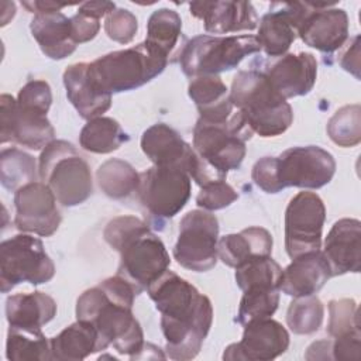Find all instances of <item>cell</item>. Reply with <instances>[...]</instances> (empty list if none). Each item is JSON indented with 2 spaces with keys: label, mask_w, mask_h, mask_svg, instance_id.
<instances>
[{
  "label": "cell",
  "mask_w": 361,
  "mask_h": 361,
  "mask_svg": "<svg viewBox=\"0 0 361 361\" xmlns=\"http://www.w3.org/2000/svg\"><path fill=\"white\" fill-rule=\"evenodd\" d=\"M333 360H354L361 357V333H353L341 337H336L331 341Z\"/></svg>",
  "instance_id": "cell-44"
},
{
  "label": "cell",
  "mask_w": 361,
  "mask_h": 361,
  "mask_svg": "<svg viewBox=\"0 0 361 361\" xmlns=\"http://www.w3.org/2000/svg\"><path fill=\"white\" fill-rule=\"evenodd\" d=\"M326 220V207L319 195L299 192L285 212V248L293 259L310 251H319Z\"/></svg>",
  "instance_id": "cell-13"
},
{
  "label": "cell",
  "mask_w": 361,
  "mask_h": 361,
  "mask_svg": "<svg viewBox=\"0 0 361 361\" xmlns=\"http://www.w3.org/2000/svg\"><path fill=\"white\" fill-rule=\"evenodd\" d=\"M128 134L111 117H96L89 120L79 134V144L85 151L94 154H110L128 141Z\"/></svg>",
  "instance_id": "cell-30"
},
{
  "label": "cell",
  "mask_w": 361,
  "mask_h": 361,
  "mask_svg": "<svg viewBox=\"0 0 361 361\" xmlns=\"http://www.w3.org/2000/svg\"><path fill=\"white\" fill-rule=\"evenodd\" d=\"M331 276L323 252L310 251L292 259L282 271L279 290L288 296L299 298L319 292Z\"/></svg>",
  "instance_id": "cell-22"
},
{
  "label": "cell",
  "mask_w": 361,
  "mask_h": 361,
  "mask_svg": "<svg viewBox=\"0 0 361 361\" xmlns=\"http://www.w3.org/2000/svg\"><path fill=\"white\" fill-rule=\"evenodd\" d=\"M282 268L269 257L254 258L235 268V282L241 290L250 286L278 288Z\"/></svg>",
  "instance_id": "cell-38"
},
{
  "label": "cell",
  "mask_w": 361,
  "mask_h": 361,
  "mask_svg": "<svg viewBox=\"0 0 361 361\" xmlns=\"http://www.w3.org/2000/svg\"><path fill=\"white\" fill-rule=\"evenodd\" d=\"M1 144L14 142L30 149H44L54 141L55 130L47 114L23 107L10 94L0 97Z\"/></svg>",
  "instance_id": "cell-15"
},
{
  "label": "cell",
  "mask_w": 361,
  "mask_h": 361,
  "mask_svg": "<svg viewBox=\"0 0 361 361\" xmlns=\"http://www.w3.org/2000/svg\"><path fill=\"white\" fill-rule=\"evenodd\" d=\"M254 183L267 193H278L282 190L276 173V157H262L251 171Z\"/></svg>",
  "instance_id": "cell-43"
},
{
  "label": "cell",
  "mask_w": 361,
  "mask_h": 361,
  "mask_svg": "<svg viewBox=\"0 0 361 361\" xmlns=\"http://www.w3.org/2000/svg\"><path fill=\"white\" fill-rule=\"evenodd\" d=\"M334 172L333 155L317 145L293 147L276 157L278 182L282 189H319L333 179Z\"/></svg>",
  "instance_id": "cell-14"
},
{
  "label": "cell",
  "mask_w": 361,
  "mask_h": 361,
  "mask_svg": "<svg viewBox=\"0 0 361 361\" xmlns=\"http://www.w3.org/2000/svg\"><path fill=\"white\" fill-rule=\"evenodd\" d=\"M190 14L203 20L204 30L212 34L251 31L257 28L258 17L250 1H193Z\"/></svg>",
  "instance_id": "cell-21"
},
{
  "label": "cell",
  "mask_w": 361,
  "mask_h": 361,
  "mask_svg": "<svg viewBox=\"0 0 361 361\" xmlns=\"http://www.w3.org/2000/svg\"><path fill=\"white\" fill-rule=\"evenodd\" d=\"M323 255L331 276L361 269V223L357 219H340L330 228Z\"/></svg>",
  "instance_id": "cell-20"
},
{
  "label": "cell",
  "mask_w": 361,
  "mask_h": 361,
  "mask_svg": "<svg viewBox=\"0 0 361 361\" xmlns=\"http://www.w3.org/2000/svg\"><path fill=\"white\" fill-rule=\"evenodd\" d=\"M327 333L334 338L360 333L358 306L354 299L344 298L329 302Z\"/></svg>",
  "instance_id": "cell-39"
},
{
  "label": "cell",
  "mask_w": 361,
  "mask_h": 361,
  "mask_svg": "<svg viewBox=\"0 0 361 361\" xmlns=\"http://www.w3.org/2000/svg\"><path fill=\"white\" fill-rule=\"evenodd\" d=\"M147 292L161 313L166 355L176 361L195 358L212 327L210 299L172 271H165Z\"/></svg>",
  "instance_id": "cell-1"
},
{
  "label": "cell",
  "mask_w": 361,
  "mask_h": 361,
  "mask_svg": "<svg viewBox=\"0 0 361 361\" xmlns=\"http://www.w3.org/2000/svg\"><path fill=\"white\" fill-rule=\"evenodd\" d=\"M71 21H72V37L76 44H83L93 39L100 30L99 18L90 17L79 11L78 14L71 17Z\"/></svg>",
  "instance_id": "cell-45"
},
{
  "label": "cell",
  "mask_w": 361,
  "mask_h": 361,
  "mask_svg": "<svg viewBox=\"0 0 361 361\" xmlns=\"http://www.w3.org/2000/svg\"><path fill=\"white\" fill-rule=\"evenodd\" d=\"M6 357L10 361H49L51 344L39 330L8 326Z\"/></svg>",
  "instance_id": "cell-33"
},
{
  "label": "cell",
  "mask_w": 361,
  "mask_h": 361,
  "mask_svg": "<svg viewBox=\"0 0 361 361\" xmlns=\"http://www.w3.org/2000/svg\"><path fill=\"white\" fill-rule=\"evenodd\" d=\"M54 275L55 265L39 238L17 234L0 244V285L3 293L23 282L45 283Z\"/></svg>",
  "instance_id": "cell-11"
},
{
  "label": "cell",
  "mask_w": 361,
  "mask_h": 361,
  "mask_svg": "<svg viewBox=\"0 0 361 361\" xmlns=\"http://www.w3.org/2000/svg\"><path fill=\"white\" fill-rule=\"evenodd\" d=\"M272 235L262 227H248L235 234H227L217 243L219 258L231 268H237L254 258L269 257Z\"/></svg>",
  "instance_id": "cell-25"
},
{
  "label": "cell",
  "mask_w": 361,
  "mask_h": 361,
  "mask_svg": "<svg viewBox=\"0 0 361 361\" xmlns=\"http://www.w3.org/2000/svg\"><path fill=\"white\" fill-rule=\"evenodd\" d=\"M135 289L117 274L85 290L76 302V317L92 323L106 347L131 360L144 347V333L131 309Z\"/></svg>",
  "instance_id": "cell-2"
},
{
  "label": "cell",
  "mask_w": 361,
  "mask_h": 361,
  "mask_svg": "<svg viewBox=\"0 0 361 361\" xmlns=\"http://www.w3.org/2000/svg\"><path fill=\"white\" fill-rule=\"evenodd\" d=\"M56 314V302L47 293H16L6 300V319L8 326L39 330Z\"/></svg>",
  "instance_id": "cell-28"
},
{
  "label": "cell",
  "mask_w": 361,
  "mask_h": 361,
  "mask_svg": "<svg viewBox=\"0 0 361 361\" xmlns=\"http://www.w3.org/2000/svg\"><path fill=\"white\" fill-rule=\"evenodd\" d=\"M274 89L285 99L307 94L317 76V61L310 52L285 54L262 71Z\"/></svg>",
  "instance_id": "cell-19"
},
{
  "label": "cell",
  "mask_w": 361,
  "mask_h": 361,
  "mask_svg": "<svg viewBox=\"0 0 361 361\" xmlns=\"http://www.w3.org/2000/svg\"><path fill=\"white\" fill-rule=\"evenodd\" d=\"M288 347L289 333L279 322L268 317L245 324L243 338L224 350L223 360L271 361L282 355Z\"/></svg>",
  "instance_id": "cell-17"
},
{
  "label": "cell",
  "mask_w": 361,
  "mask_h": 361,
  "mask_svg": "<svg viewBox=\"0 0 361 361\" xmlns=\"http://www.w3.org/2000/svg\"><path fill=\"white\" fill-rule=\"evenodd\" d=\"M28 11L39 14V13H54L59 11L61 8L71 6V4H62V3H55V1H41V0H34V1H23L21 3Z\"/></svg>",
  "instance_id": "cell-49"
},
{
  "label": "cell",
  "mask_w": 361,
  "mask_h": 361,
  "mask_svg": "<svg viewBox=\"0 0 361 361\" xmlns=\"http://www.w3.org/2000/svg\"><path fill=\"white\" fill-rule=\"evenodd\" d=\"M66 96L79 116L85 120L100 117L111 106V94L99 89L89 75V63L69 65L63 72Z\"/></svg>",
  "instance_id": "cell-23"
},
{
  "label": "cell",
  "mask_w": 361,
  "mask_h": 361,
  "mask_svg": "<svg viewBox=\"0 0 361 361\" xmlns=\"http://www.w3.org/2000/svg\"><path fill=\"white\" fill-rule=\"evenodd\" d=\"M38 176L66 207L83 203L93 192L89 164L65 140H54L41 151Z\"/></svg>",
  "instance_id": "cell-7"
},
{
  "label": "cell",
  "mask_w": 361,
  "mask_h": 361,
  "mask_svg": "<svg viewBox=\"0 0 361 361\" xmlns=\"http://www.w3.org/2000/svg\"><path fill=\"white\" fill-rule=\"evenodd\" d=\"M252 134L243 113L237 109L223 123L199 118L193 128L192 148L197 155V165L192 179L200 188L226 180L228 171L241 166L247 152L245 142L251 140Z\"/></svg>",
  "instance_id": "cell-4"
},
{
  "label": "cell",
  "mask_w": 361,
  "mask_h": 361,
  "mask_svg": "<svg viewBox=\"0 0 361 361\" xmlns=\"http://www.w3.org/2000/svg\"><path fill=\"white\" fill-rule=\"evenodd\" d=\"M230 100L243 113L252 133L261 137L281 135L293 121L290 104L262 71H238L231 82Z\"/></svg>",
  "instance_id": "cell-5"
},
{
  "label": "cell",
  "mask_w": 361,
  "mask_h": 361,
  "mask_svg": "<svg viewBox=\"0 0 361 361\" xmlns=\"http://www.w3.org/2000/svg\"><path fill=\"white\" fill-rule=\"evenodd\" d=\"M182 38V20L175 10L159 8L154 11L147 24V38L145 42L154 49L169 56L179 47Z\"/></svg>",
  "instance_id": "cell-31"
},
{
  "label": "cell",
  "mask_w": 361,
  "mask_h": 361,
  "mask_svg": "<svg viewBox=\"0 0 361 361\" xmlns=\"http://www.w3.org/2000/svg\"><path fill=\"white\" fill-rule=\"evenodd\" d=\"M14 224L20 231L49 237L61 224L56 197L42 182H31L14 192Z\"/></svg>",
  "instance_id": "cell-16"
},
{
  "label": "cell",
  "mask_w": 361,
  "mask_h": 361,
  "mask_svg": "<svg viewBox=\"0 0 361 361\" xmlns=\"http://www.w3.org/2000/svg\"><path fill=\"white\" fill-rule=\"evenodd\" d=\"M51 360L80 361L93 353L106 350L96 327L85 320H78L49 340Z\"/></svg>",
  "instance_id": "cell-27"
},
{
  "label": "cell",
  "mask_w": 361,
  "mask_h": 361,
  "mask_svg": "<svg viewBox=\"0 0 361 361\" xmlns=\"http://www.w3.org/2000/svg\"><path fill=\"white\" fill-rule=\"evenodd\" d=\"M235 322L245 326L255 320L271 317L279 305V289L268 286H250L243 290Z\"/></svg>",
  "instance_id": "cell-35"
},
{
  "label": "cell",
  "mask_w": 361,
  "mask_h": 361,
  "mask_svg": "<svg viewBox=\"0 0 361 361\" xmlns=\"http://www.w3.org/2000/svg\"><path fill=\"white\" fill-rule=\"evenodd\" d=\"M261 47L254 35H196L186 41L179 54L182 72L189 78L219 75L231 71Z\"/></svg>",
  "instance_id": "cell-8"
},
{
  "label": "cell",
  "mask_w": 361,
  "mask_h": 361,
  "mask_svg": "<svg viewBox=\"0 0 361 361\" xmlns=\"http://www.w3.org/2000/svg\"><path fill=\"white\" fill-rule=\"evenodd\" d=\"M104 241L120 254L117 275L140 295L157 281L171 264L162 240L135 216H118L107 223Z\"/></svg>",
  "instance_id": "cell-3"
},
{
  "label": "cell",
  "mask_w": 361,
  "mask_h": 361,
  "mask_svg": "<svg viewBox=\"0 0 361 361\" xmlns=\"http://www.w3.org/2000/svg\"><path fill=\"white\" fill-rule=\"evenodd\" d=\"M360 37H354L351 45L343 52L340 65L344 71L353 73L357 79L360 78Z\"/></svg>",
  "instance_id": "cell-46"
},
{
  "label": "cell",
  "mask_w": 361,
  "mask_h": 361,
  "mask_svg": "<svg viewBox=\"0 0 361 361\" xmlns=\"http://www.w3.org/2000/svg\"><path fill=\"white\" fill-rule=\"evenodd\" d=\"M324 306L314 295L295 298L286 312L288 327L295 334H312L323 323Z\"/></svg>",
  "instance_id": "cell-36"
},
{
  "label": "cell",
  "mask_w": 361,
  "mask_h": 361,
  "mask_svg": "<svg viewBox=\"0 0 361 361\" xmlns=\"http://www.w3.org/2000/svg\"><path fill=\"white\" fill-rule=\"evenodd\" d=\"M330 140L344 148L355 147L361 141V107L347 104L338 109L327 123Z\"/></svg>",
  "instance_id": "cell-37"
},
{
  "label": "cell",
  "mask_w": 361,
  "mask_h": 361,
  "mask_svg": "<svg viewBox=\"0 0 361 361\" xmlns=\"http://www.w3.org/2000/svg\"><path fill=\"white\" fill-rule=\"evenodd\" d=\"M168 58L145 41L106 54L89 63V75L103 92L113 94L148 83L168 65Z\"/></svg>",
  "instance_id": "cell-6"
},
{
  "label": "cell",
  "mask_w": 361,
  "mask_h": 361,
  "mask_svg": "<svg viewBox=\"0 0 361 361\" xmlns=\"http://www.w3.org/2000/svg\"><path fill=\"white\" fill-rule=\"evenodd\" d=\"M306 360H333L331 357V340H319L309 345Z\"/></svg>",
  "instance_id": "cell-48"
},
{
  "label": "cell",
  "mask_w": 361,
  "mask_h": 361,
  "mask_svg": "<svg viewBox=\"0 0 361 361\" xmlns=\"http://www.w3.org/2000/svg\"><path fill=\"white\" fill-rule=\"evenodd\" d=\"M35 159L30 154L18 148H4L0 155L1 185L10 190L17 192L20 188L37 182Z\"/></svg>",
  "instance_id": "cell-34"
},
{
  "label": "cell",
  "mask_w": 361,
  "mask_h": 361,
  "mask_svg": "<svg viewBox=\"0 0 361 361\" xmlns=\"http://www.w3.org/2000/svg\"><path fill=\"white\" fill-rule=\"evenodd\" d=\"M219 221L207 210H190L179 223V235L173 247L176 262L195 272L210 271L217 262Z\"/></svg>",
  "instance_id": "cell-12"
},
{
  "label": "cell",
  "mask_w": 361,
  "mask_h": 361,
  "mask_svg": "<svg viewBox=\"0 0 361 361\" xmlns=\"http://www.w3.org/2000/svg\"><path fill=\"white\" fill-rule=\"evenodd\" d=\"M30 30L41 51L51 59H63L76 49L72 21L61 11L34 14Z\"/></svg>",
  "instance_id": "cell-24"
},
{
  "label": "cell",
  "mask_w": 361,
  "mask_h": 361,
  "mask_svg": "<svg viewBox=\"0 0 361 361\" xmlns=\"http://www.w3.org/2000/svg\"><path fill=\"white\" fill-rule=\"evenodd\" d=\"M17 103L23 107L47 114L52 103V93L49 85L45 80L27 82L18 92Z\"/></svg>",
  "instance_id": "cell-42"
},
{
  "label": "cell",
  "mask_w": 361,
  "mask_h": 361,
  "mask_svg": "<svg viewBox=\"0 0 361 361\" xmlns=\"http://www.w3.org/2000/svg\"><path fill=\"white\" fill-rule=\"evenodd\" d=\"M276 10L267 13L259 23L258 35L255 37L261 49L271 58H279L286 54L296 38V32L282 8L281 3H272Z\"/></svg>",
  "instance_id": "cell-29"
},
{
  "label": "cell",
  "mask_w": 361,
  "mask_h": 361,
  "mask_svg": "<svg viewBox=\"0 0 361 361\" xmlns=\"http://www.w3.org/2000/svg\"><path fill=\"white\" fill-rule=\"evenodd\" d=\"M237 199V192L226 180H219L202 186L196 196V204L203 210L213 212L230 206Z\"/></svg>",
  "instance_id": "cell-41"
},
{
  "label": "cell",
  "mask_w": 361,
  "mask_h": 361,
  "mask_svg": "<svg viewBox=\"0 0 361 361\" xmlns=\"http://www.w3.org/2000/svg\"><path fill=\"white\" fill-rule=\"evenodd\" d=\"M113 10H116V4L111 1H86L80 4L78 11L100 20L103 16L110 14Z\"/></svg>",
  "instance_id": "cell-47"
},
{
  "label": "cell",
  "mask_w": 361,
  "mask_h": 361,
  "mask_svg": "<svg viewBox=\"0 0 361 361\" xmlns=\"http://www.w3.org/2000/svg\"><path fill=\"white\" fill-rule=\"evenodd\" d=\"M96 179L102 192L111 199H123L137 192L140 173L127 161L111 158L96 171Z\"/></svg>",
  "instance_id": "cell-32"
},
{
  "label": "cell",
  "mask_w": 361,
  "mask_h": 361,
  "mask_svg": "<svg viewBox=\"0 0 361 361\" xmlns=\"http://www.w3.org/2000/svg\"><path fill=\"white\" fill-rule=\"evenodd\" d=\"M296 35L320 52L341 48L348 38V17L343 8L327 3H281Z\"/></svg>",
  "instance_id": "cell-9"
},
{
  "label": "cell",
  "mask_w": 361,
  "mask_h": 361,
  "mask_svg": "<svg viewBox=\"0 0 361 361\" xmlns=\"http://www.w3.org/2000/svg\"><path fill=\"white\" fill-rule=\"evenodd\" d=\"M141 149L154 165L176 166L185 169L189 176L197 164L193 148L176 130L164 123H157L142 133Z\"/></svg>",
  "instance_id": "cell-18"
},
{
  "label": "cell",
  "mask_w": 361,
  "mask_h": 361,
  "mask_svg": "<svg viewBox=\"0 0 361 361\" xmlns=\"http://www.w3.org/2000/svg\"><path fill=\"white\" fill-rule=\"evenodd\" d=\"M189 97L195 102L199 118L210 123H223L230 118L235 107L230 100V90L219 75L193 78L188 87Z\"/></svg>",
  "instance_id": "cell-26"
},
{
  "label": "cell",
  "mask_w": 361,
  "mask_h": 361,
  "mask_svg": "<svg viewBox=\"0 0 361 361\" xmlns=\"http://www.w3.org/2000/svg\"><path fill=\"white\" fill-rule=\"evenodd\" d=\"M138 30L137 17L127 8H116L106 16L104 31L107 37L118 44H128Z\"/></svg>",
  "instance_id": "cell-40"
},
{
  "label": "cell",
  "mask_w": 361,
  "mask_h": 361,
  "mask_svg": "<svg viewBox=\"0 0 361 361\" xmlns=\"http://www.w3.org/2000/svg\"><path fill=\"white\" fill-rule=\"evenodd\" d=\"M190 176L176 166L154 165L140 173L137 195L154 227L178 214L190 197Z\"/></svg>",
  "instance_id": "cell-10"
}]
</instances>
